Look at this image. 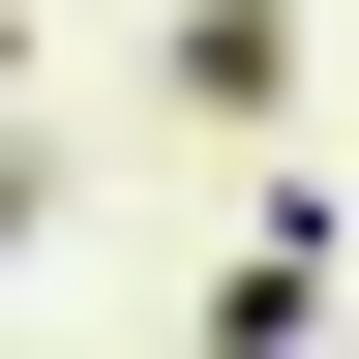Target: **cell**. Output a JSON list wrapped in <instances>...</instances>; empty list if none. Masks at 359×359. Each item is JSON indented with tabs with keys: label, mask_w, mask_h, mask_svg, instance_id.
<instances>
[{
	"label": "cell",
	"mask_w": 359,
	"mask_h": 359,
	"mask_svg": "<svg viewBox=\"0 0 359 359\" xmlns=\"http://www.w3.org/2000/svg\"><path fill=\"white\" fill-rule=\"evenodd\" d=\"M30 240H60V150H30V120H0V269H30Z\"/></svg>",
	"instance_id": "obj_3"
},
{
	"label": "cell",
	"mask_w": 359,
	"mask_h": 359,
	"mask_svg": "<svg viewBox=\"0 0 359 359\" xmlns=\"http://www.w3.org/2000/svg\"><path fill=\"white\" fill-rule=\"evenodd\" d=\"M180 330H210V359H299V330H330V210L269 180L240 240H210V299H180Z\"/></svg>",
	"instance_id": "obj_2"
},
{
	"label": "cell",
	"mask_w": 359,
	"mask_h": 359,
	"mask_svg": "<svg viewBox=\"0 0 359 359\" xmlns=\"http://www.w3.org/2000/svg\"><path fill=\"white\" fill-rule=\"evenodd\" d=\"M150 90L210 120V150H269V120H299V0H180V30H150Z\"/></svg>",
	"instance_id": "obj_1"
}]
</instances>
